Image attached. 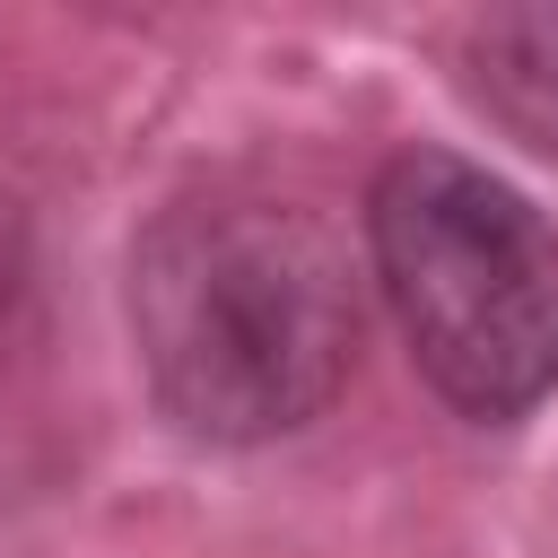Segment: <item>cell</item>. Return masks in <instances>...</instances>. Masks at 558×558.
I'll use <instances>...</instances> for the list:
<instances>
[{
	"instance_id": "2",
	"label": "cell",
	"mask_w": 558,
	"mask_h": 558,
	"mask_svg": "<svg viewBox=\"0 0 558 558\" xmlns=\"http://www.w3.org/2000/svg\"><path fill=\"white\" fill-rule=\"evenodd\" d=\"M375 288L427 392L514 427L558 392V227L462 148H401L366 183Z\"/></svg>"
},
{
	"instance_id": "4",
	"label": "cell",
	"mask_w": 558,
	"mask_h": 558,
	"mask_svg": "<svg viewBox=\"0 0 558 558\" xmlns=\"http://www.w3.org/2000/svg\"><path fill=\"white\" fill-rule=\"evenodd\" d=\"M0 279H9V235H0Z\"/></svg>"
},
{
	"instance_id": "1",
	"label": "cell",
	"mask_w": 558,
	"mask_h": 558,
	"mask_svg": "<svg viewBox=\"0 0 558 558\" xmlns=\"http://www.w3.org/2000/svg\"><path fill=\"white\" fill-rule=\"evenodd\" d=\"M131 357L192 445H279L314 427L357 366L349 244L279 192H174L122 262Z\"/></svg>"
},
{
	"instance_id": "3",
	"label": "cell",
	"mask_w": 558,
	"mask_h": 558,
	"mask_svg": "<svg viewBox=\"0 0 558 558\" xmlns=\"http://www.w3.org/2000/svg\"><path fill=\"white\" fill-rule=\"evenodd\" d=\"M453 87L514 148L558 166V9H480L453 26Z\"/></svg>"
}]
</instances>
